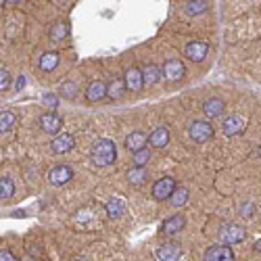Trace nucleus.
Listing matches in <instances>:
<instances>
[{"label":"nucleus","instance_id":"72a5a7b5","mask_svg":"<svg viewBox=\"0 0 261 261\" xmlns=\"http://www.w3.org/2000/svg\"><path fill=\"white\" fill-rule=\"evenodd\" d=\"M17 257L11 251H0V261H15Z\"/></svg>","mask_w":261,"mask_h":261},{"label":"nucleus","instance_id":"9b49d317","mask_svg":"<svg viewBox=\"0 0 261 261\" xmlns=\"http://www.w3.org/2000/svg\"><path fill=\"white\" fill-rule=\"evenodd\" d=\"M245 125H247V121H245L243 117L230 115V117L224 121V134H226V136H238V134L245 132Z\"/></svg>","mask_w":261,"mask_h":261},{"label":"nucleus","instance_id":"f257e3e1","mask_svg":"<svg viewBox=\"0 0 261 261\" xmlns=\"http://www.w3.org/2000/svg\"><path fill=\"white\" fill-rule=\"evenodd\" d=\"M117 157V148H115V142L113 140H109V138H102L94 144L92 148V163L96 167H107V165H111Z\"/></svg>","mask_w":261,"mask_h":261},{"label":"nucleus","instance_id":"bb28decb","mask_svg":"<svg viewBox=\"0 0 261 261\" xmlns=\"http://www.w3.org/2000/svg\"><path fill=\"white\" fill-rule=\"evenodd\" d=\"M15 123H17V115L13 111L0 113V132H9V129H13Z\"/></svg>","mask_w":261,"mask_h":261},{"label":"nucleus","instance_id":"5701e85b","mask_svg":"<svg viewBox=\"0 0 261 261\" xmlns=\"http://www.w3.org/2000/svg\"><path fill=\"white\" fill-rule=\"evenodd\" d=\"M15 194V184L11 178H0V201H9Z\"/></svg>","mask_w":261,"mask_h":261},{"label":"nucleus","instance_id":"473e14b6","mask_svg":"<svg viewBox=\"0 0 261 261\" xmlns=\"http://www.w3.org/2000/svg\"><path fill=\"white\" fill-rule=\"evenodd\" d=\"M253 213H255V207H253L251 203H245V205L241 207V215H243V217H251Z\"/></svg>","mask_w":261,"mask_h":261},{"label":"nucleus","instance_id":"cd10ccee","mask_svg":"<svg viewBox=\"0 0 261 261\" xmlns=\"http://www.w3.org/2000/svg\"><path fill=\"white\" fill-rule=\"evenodd\" d=\"M59 90H61V96H63V98L73 100V98L77 96V90H80V88H77V84H75V82H63Z\"/></svg>","mask_w":261,"mask_h":261},{"label":"nucleus","instance_id":"39448f33","mask_svg":"<svg viewBox=\"0 0 261 261\" xmlns=\"http://www.w3.org/2000/svg\"><path fill=\"white\" fill-rule=\"evenodd\" d=\"M173 190H176V180L169 178V176H165V178H161V180H157V182L153 184V197H155L157 201H165V199L171 197Z\"/></svg>","mask_w":261,"mask_h":261},{"label":"nucleus","instance_id":"a211bd4d","mask_svg":"<svg viewBox=\"0 0 261 261\" xmlns=\"http://www.w3.org/2000/svg\"><path fill=\"white\" fill-rule=\"evenodd\" d=\"M167 142H169L167 127H157V129H153V134L148 136V144L153 146V148H163Z\"/></svg>","mask_w":261,"mask_h":261},{"label":"nucleus","instance_id":"f3484780","mask_svg":"<svg viewBox=\"0 0 261 261\" xmlns=\"http://www.w3.org/2000/svg\"><path fill=\"white\" fill-rule=\"evenodd\" d=\"M148 180V173L144 169V165H136L127 171V182L132 184V186H144Z\"/></svg>","mask_w":261,"mask_h":261},{"label":"nucleus","instance_id":"7ed1b4c3","mask_svg":"<svg viewBox=\"0 0 261 261\" xmlns=\"http://www.w3.org/2000/svg\"><path fill=\"white\" fill-rule=\"evenodd\" d=\"M188 134L194 142H207L213 138V125L207 121H194V123H190Z\"/></svg>","mask_w":261,"mask_h":261},{"label":"nucleus","instance_id":"c9c22d12","mask_svg":"<svg viewBox=\"0 0 261 261\" xmlns=\"http://www.w3.org/2000/svg\"><path fill=\"white\" fill-rule=\"evenodd\" d=\"M7 3H11V5H19V3H23V0H7Z\"/></svg>","mask_w":261,"mask_h":261},{"label":"nucleus","instance_id":"7c9ffc66","mask_svg":"<svg viewBox=\"0 0 261 261\" xmlns=\"http://www.w3.org/2000/svg\"><path fill=\"white\" fill-rule=\"evenodd\" d=\"M42 105H44L46 109H50V111H55V109L59 107V96L53 94V92H48V94L42 96Z\"/></svg>","mask_w":261,"mask_h":261},{"label":"nucleus","instance_id":"c756f323","mask_svg":"<svg viewBox=\"0 0 261 261\" xmlns=\"http://www.w3.org/2000/svg\"><path fill=\"white\" fill-rule=\"evenodd\" d=\"M134 163L136 165H146L148 163V159H150V150H146V148H140V150H136L134 153Z\"/></svg>","mask_w":261,"mask_h":261},{"label":"nucleus","instance_id":"c85d7f7f","mask_svg":"<svg viewBox=\"0 0 261 261\" xmlns=\"http://www.w3.org/2000/svg\"><path fill=\"white\" fill-rule=\"evenodd\" d=\"M169 201H171L173 207H184L186 201H188V190H186V188H176V190L171 192Z\"/></svg>","mask_w":261,"mask_h":261},{"label":"nucleus","instance_id":"6e6552de","mask_svg":"<svg viewBox=\"0 0 261 261\" xmlns=\"http://www.w3.org/2000/svg\"><path fill=\"white\" fill-rule=\"evenodd\" d=\"M61 125H63V119H61L55 111L44 113V115L40 117V127L44 129L46 134H59V132H61Z\"/></svg>","mask_w":261,"mask_h":261},{"label":"nucleus","instance_id":"2f4dec72","mask_svg":"<svg viewBox=\"0 0 261 261\" xmlns=\"http://www.w3.org/2000/svg\"><path fill=\"white\" fill-rule=\"evenodd\" d=\"M9 86H11V75H9L7 71L0 69V92L9 90Z\"/></svg>","mask_w":261,"mask_h":261},{"label":"nucleus","instance_id":"4468645a","mask_svg":"<svg viewBox=\"0 0 261 261\" xmlns=\"http://www.w3.org/2000/svg\"><path fill=\"white\" fill-rule=\"evenodd\" d=\"M107 96V84L96 80L88 86V90H86V98H88L90 102H96V100H102Z\"/></svg>","mask_w":261,"mask_h":261},{"label":"nucleus","instance_id":"aec40b11","mask_svg":"<svg viewBox=\"0 0 261 261\" xmlns=\"http://www.w3.org/2000/svg\"><path fill=\"white\" fill-rule=\"evenodd\" d=\"M59 61H61V57H59L57 53H46V55H42V59H40V69L44 71V73H50V71L57 69Z\"/></svg>","mask_w":261,"mask_h":261},{"label":"nucleus","instance_id":"ddd939ff","mask_svg":"<svg viewBox=\"0 0 261 261\" xmlns=\"http://www.w3.org/2000/svg\"><path fill=\"white\" fill-rule=\"evenodd\" d=\"M224 109H226V105H224L222 98H209V100H205V105H203V111H205V115H207L209 119L220 117V115L224 113Z\"/></svg>","mask_w":261,"mask_h":261},{"label":"nucleus","instance_id":"4be33fe9","mask_svg":"<svg viewBox=\"0 0 261 261\" xmlns=\"http://www.w3.org/2000/svg\"><path fill=\"white\" fill-rule=\"evenodd\" d=\"M142 75H144V84L146 86H155L161 80V67H157V65H146Z\"/></svg>","mask_w":261,"mask_h":261},{"label":"nucleus","instance_id":"f8f14e48","mask_svg":"<svg viewBox=\"0 0 261 261\" xmlns=\"http://www.w3.org/2000/svg\"><path fill=\"white\" fill-rule=\"evenodd\" d=\"M50 146H53V150L57 155H63V153H69V150L75 146V140H73L71 134H59V136H55Z\"/></svg>","mask_w":261,"mask_h":261},{"label":"nucleus","instance_id":"58836bf2","mask_svg":"<svg viewBox=\"0 0 261 261\" xmlns=\"http://www.w3.org/2000/svg\"><path fill=\"white\" fill-rule=\"evenodd\" d=\"M257 155H259V157H261V146H259V150H257Z\"/></svg>","mask_w":261,"mask_h":261},{"label":"nucleus","instance_id":"6ab92c4d","mask_svg":"<svg viewBox=\"0 0 261 261\" xmlns=\"http://www.w3.org/2000/svg\"><path fill=\"white\" fill-rule=\"evenodd\" d=\"M157 259H161V261H176V259H180V247L176 243L163 245L157 251Z\"/></svg>","mask_w":261,"mask_h":261},{"label":"nucleus","instance_id":"393cba45","mask_svg":"<svg viewBox=\"0 0 261 261\" xmlns=\"http://www.w3.org/2000/svg\"><path fill=\"white\" fill-rule=\"evenodd\" d=\"M209 9V5H207V0H190V3L186 5V13L190 15V17H197V15H203L205 11Z\"/></svg>","mask_w":261,"mask_h":261},{"label":"nucleus","instance_id":"9d476101","mask_svg":"<svg viewBox=\"0 0 261 261\" xmlns=\"http://www.w3.org/2000/svg\"><path fill=\"white\" fill-rule=\"evenodd\" d=\"M125 88L127 90H132V92H138L142 86H144V75L138 67H132V69H127L125 71Z\"/></svg>","mask_w":261,"mask_h":261},{"label":"nucleus","instance_id":"20e7f679","mask_svg":"<svg viewBox=\"0 0 261 261\" xmlns=\"http://www.w3.org/2000/svg\"><path fill=\"white\" fill-rule=\"evenodd\" d=\"M205 261H232L234 259V253L230 249V245L222 243V245H213L205 251Z\"/></svg>","mask_w":261,"mask_h":261},{"label":"nucleus","instance_id":"4c0bfd02","mask_svg":"<svg viewBox=\"0 0 261 261\" xmlns=\"http://www.w3.org/2000/svg\"><path fill=\"white\" fill-rule=\"evenodd\" d=\"M5 3H7V0H0V9H3V7H5Z\"/></svg>","mask_w":261,"mask_h":261},{"label":"nucleus","instance_id":"f03ea898","mask_svg":"<svg viewBox=\"0 0 261 261\" xmlns=\"http://www.w3.org/2000/svg\"><path fill=\"white\" fill-rule=\"evenodd\" d=\"M245 238H247L245 228L236 226V224H226V226L220 230V241L226 243V245H238V243H243Z\"/></svg>","mask_w":261,"mask_h":261},{"label":"nucleus","instance_id":"f704fd0d","mask_svg":"<svg viewBox=\"0 0 261 261\" xmlns=\"http://www.w3.org/2000/svg\"><path fill=\"white\" fill-rule=\"evenodd\" d=\"M23 86H25V77L21 75V77H19V82H17V90H21V88H23Z\"/></svg>","mask_w":261,"mask_h":261},{"label":"nucleus","instance_id":"e433bc0d","mask_svg":"<svg viewBox=\"0 0 261 261\" xmlns=\"http://www.w3.org/2000/svg\"><path fill=\"white\" fill-rule=\"evenodd\" d=\"M255 249H257V251H261V241H259V243L255 245Z\"/></svg>","mask_w":261,"mask_h":261},{"label":"nucleus","instance_id":"dca6fc26","mask_svg":"<svg viewBox=\"0 0 261 261\" xmlns=\"http://www.w3.org/2000/svg\"><path fill=\"white\" fill-rule=\"evenodd\" d=\"M146 142H148V136H144V132H132V134H127V138H125V148L132 150V153H136V150L144 148Z\"/></svg>","mask_w":261,"mask_h":261},{"label":"nucleus","instance_id":"1a4fd4ad","mask_svg":"<svg viewBox=\"0 0 261 261\" xmlns=\"http://www.w3.org/2000/svg\"><path fill=\"white\" fill-rule=\"evenodd\" d=\"M207 53H209V44H207V42L194 40V42H190V44L186 46V57L190 61H194V63H201L207 57Z\"/></svg>","mask_w":261,"mask_h":261},{"label":"nucleus","instance_id":"423d86ee","mask_svg":"<svg viewBox=\"0 0 261 261\" xmlns=\"http://www.w3.org/2000/svg\"><path fill=\"white\" fill-rule=\"evenodd\" d=\"M186 73V67H184V63L180 59H169L165 61L163 65V75L169 80V82H180Z\"/></svg>","mask_w":261,"mask_h":261},{"label":"nucleus","instance_id":"412c9836","mask_svg":"<svg viewBox=\"0 0 261 261\" xmlns=\"http://www.w3.org/2000/svg\"><path fill=\"white\" fill-rule=\"evenodd\" d=\"M125 80H113L111 84L107 86V96H111L113 100H117V98H121L123 94H125Z\"/></svg>","mask_w":261,"mask_h":261},{"label":"nucleus","instance_id":"2eb2a0df","mask_svg":"<svg viewBox=\"0 0 261 261\" xmlns=\"http://www.w3.org/2000/svg\"><path fill=\"white\" fill-rule=\"evenodd\" d=\"M184 224H186L184 215H173V217H169V220L161 226V232H163L165 236H173V234H178V232L184 228Z\"/></svg>","mask_w":261,"mask_h":261},{"label":"nucleus","instance_id":"a878e982","mask_svg":"<svg viewBox=\"0 0 261 261\" xmlns=\"http://www.w3.org/2000/svg\"><path fill=\"white\" fill-rule=\"evenodd\" d=\"M67 36H69V25L63 23V21H61V23H55L50 28V40L53 42H61V40H65Z\"/></svg>","mask_w":261,"mask_h":261},{"label":"nucleus","instance_id":"0eeeda50","mask_svg":"<svg viewBox=\"0 0 261 261\" xmlns=\"http://www.w3.org/2000/svg\"><path fill=\"white\" fill-rule=\"evenodd\" d=\"M71 178H73V169L69 165H57L48 171V182L53 186H63V184H67Z\"/></svg>","mask_w":261,"mask_h":261},{"label":"nucleus","instance_id":"b1692460","mask_svg":"<svg viewBox=\"0 0 261 261\" xmlns=\"http://www.w3.org/2000/svg\"><path fill=\"white\" fill-rule=\"evenodd\" d=\"M125 211V203L121 199H111L107 203V213L113 217V220H117V217H121Z\"/></svg>","mask_w":261,"mask_h":261}]
</instances>
